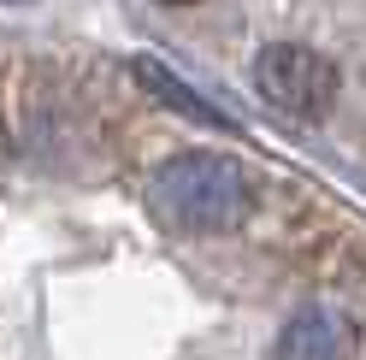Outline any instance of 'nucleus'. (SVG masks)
Segmentation results:
<instances>
[{
	"mask_svg": "<svg viewBox=\"0 0 366 360\" xmlns=\"http://www.w3.org/2000/svg\"><path fill=\"white\" fill-rule=\"evenodd\" d=\"M148 207L159 213V224H172L183 236H213L248 219L254 189H248L242 166L224 160V154H177L154 171Z\"/></svg>",
	"mask_w": 366,
	"mask_h": 360,
	"instance_id": "f257e3e1",
	"label": "nucleus"
},
{
	"mask_svg": "<svg viewBox=\"0 0 366 360\" xmlns=\"http://www.w3.org/2000/svg\"><path fill=\"white\" fill-rule=\"evenodd\" d=\"M254 83L278 112H290V119H319V112L337 101V65L319 59L313 48H295V41L260 54Z\"/></svg>",
	"mask_w": 366,
	"mask_h": 360,
	"instance_id": "f03ea898",
	"label": "nucleus"
},
{
	"mask_svg": "<svg viewBox=\"0 0 366 360\" xmlns=\"http://www.w3.org/2000/svg\"><path fill=\"white\" fill-rule=\"evenodd\" d=\"M355 349H360V331L342 307H302L278 331L272 360H355Z\"/></svg>",
	"mask_w": 366,
	"mask_h": 360,
	"instance_id": "7ed1b4c3",
	"label": "nucleus"
},
{
	"mask_svg": "<svg viewBox=\"0 0 366 360\" xmlns=\"http://www.w3.org/2000/svg\"><path fill=\"white\" fill-rule=\"evenodd\" d=\"M136 83H148V89H154V95L166 101V106H177V112H189V119H201V124H224L219 112H213L207 101L195 95V89H183V83H177V77L166 71V65H154V59H136Z\"/></svg>",
	"mask_w": 366,
	"mask_h": 360,
	"instance_id": "20e7f679",
	"label": "nucleus"
},
{
	"mask_svg": "<svg viewBox=\"0 0 366 360\" xmlns=\"http://www.w3.org/2000/svg\"><path fill=\"white\" fill-rule=\"evenodd\" d=\"M172 6H183V0H172Z\"/></svg>",
	"mask_w": 366,
	"mask_h": 360,
	"instance_id": "39448f33",
	"label": "nucleus"
}]
</instances>
